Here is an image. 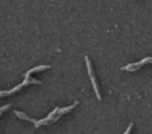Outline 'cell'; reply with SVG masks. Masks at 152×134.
<instances>
[{"instance_id":"cell-1","label":"cell","mask_w":152,"mask_h":134,"mask_svg":"<svg viewBox=\"0 0 152 134\" xmlns=\"http://www.w3.org/2000/svg\"><path fill=\"white\" fill-rule=\"evenodd\" d=\"M87 63H88V70H89V75H90V78H91V82H93L94 89H95V91H96V94H97V97L100 98V94H99V90H97V85H96L95 78H94V76H93V72H91V68H90V65H89V60H88V58H87Z\"/></svg>"}]
</instances>
